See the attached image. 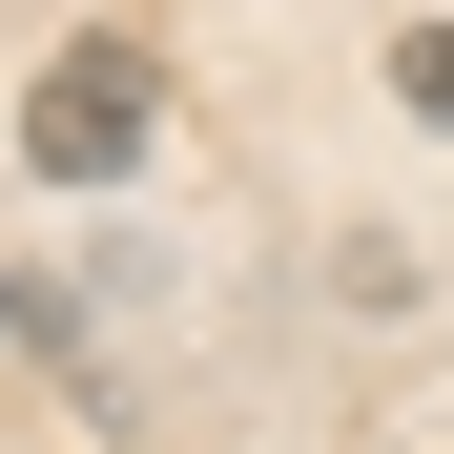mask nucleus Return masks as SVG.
I'll return each mask as SVG.
<instances>
[{"instance_id":"obj_3","label":"nucleus","mask_w":454,"mask_h":454,"mask_svg":"<svg viewBox=\"0 0 454 454\" xmlns=\"http://www.w3.org/2000/svg\"><path fill=\"white\" fill-rule=\"evenodd\" d=\"M0 331H21V269H0Z\"/></svg>"},{"instance_id":"obj_1","label":"nucleus","mask_w":454,"mask_h":454,"mask_svg":"<svg viewBox=\"0 0 454 454\" xmlns=\"http://www.w3.org/2000/svg\"><path fill=\"white\" fill-rule=\"evenodd\" d=\"M145 124H166V62L104 21V42H62L42 83H21V166H62V186H124V166H145Z\"/></svg>"},{"instance_id":"obj_2","label":"nucleus","mask_w":454,"mask_h":454,"mask_svg":"<svg viewBox=\"0 0 454 454\" xmlns=\"http://www.w3.org/2000/svg\"><path fill=\"white\" fill-rule=\"evenodd\" d=\"M393 104H413V124H454V21H413V42H393Z\"/></svg>"}]
</instances>
